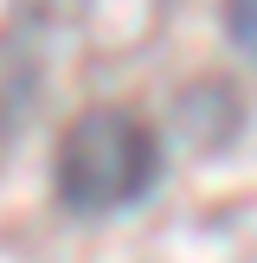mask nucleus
I'll use <instances>...</instances> for the list:
<instances>
[{
  "instance_id": "obj_1",
  "label": "nucleus",
  "mask_w": 257,
  "mask_h": 263,
  "mask_svg": "<svg viewBox=\"0 0 257 263\" xmlns=\"http://www.w3.org/2000/svg\"><path fill=\"white\" fill-rule=\"evenodd\" d=\"M154 186H161V135L135 109L97 103L64 122L58 148H51V193L64 199V212L109 218L141 205Z\"/></svg>"
},
{
  "instance_id": "obj_2",
  "label": "nucleus",
  "mask_w": 257,
  "mask_h": 263,
  "mask_svg": "<svg viewBox=\"0 0 257 263\" xmlns=\"http://www.w3.org/2000/svg\"><path fill=\"white\" fill-rule=\"evenodd\" d=\"M174 122H180V135H187L199 154H218L231 135H238L244 103H238V90H231V84H218V77H199V84H193L187 97L174 103Z\"/></svg>"
},
{
  "instance_id": "obj_3",
  "label": "nucleus",
  "mask_w": 257,
  "mask_h": 263,
  "mask_svg": "<svg viewBox=\"0 0 257 263\" xmlns=\"http://www.w3.org/2000/svg\"><path fill=\"white\" fill-rule=\"evenodd\" d=\"M225 39L244 58H257V0H225Z\"/></svg>"
}]
</instances>
